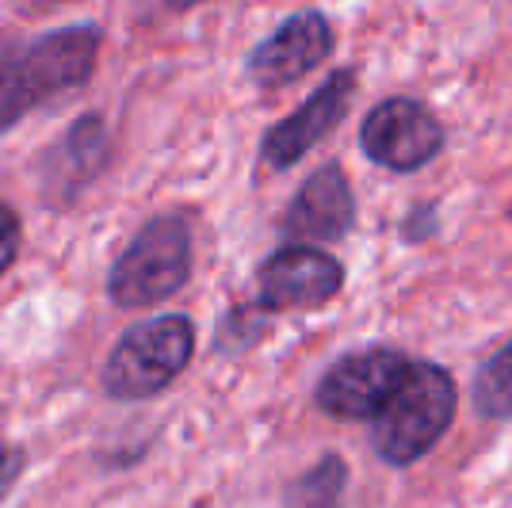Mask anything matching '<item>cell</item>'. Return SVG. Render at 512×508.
Returning <instances> with one entry per match:
<instances>
[{"label": "cell", "mask_w": 512, "mask_h": 508, "mask_svg": "<svg viewBox=\"0 0 512 508\" xmlns=\"http://www.w3.org/2000/svg\"><path fill=\"white\" fill-rule=\"evenodd\" d=\"M356 96V69H337L318 92H310L291 115L264 130L260 138V161L268 169H291L299 165L321 138H329L344 123L348 104Z\"/></svg>", "instance_id": "obj_8"}, {"label": "cell", "mask_w": 512, "mask_h": 508, "mask_svg": "<svg viewBox=\"0 0 512 508\" xmlns=\"http://www.w3.org/2000/svg\"><path fill=\"white\" fill-rule=\"evenodd\" d=\"M195 356V325L188 314H161V318L130 325L115 340L104 363V394L115 402H146L188 371Z\"/></svg>", "instance_id": "obj_4"}, {"label": "cell", "mask_w": 512, "mask_h": 508, "mask_svg": "<svg viewBox=\"0 0 512 508\" xmlns=\"http://www.w3.org/2000/svg\"><path fill=\"white\" fill-rule=\"evenodd\" d=\"M470 402L486 421H512V337L478 367L470 382Z\"/></svg>", "instance_id": "obj_11"}, {"label": "cell", "mask_w": 512, "mask_h": 508, "mask_svg": "<svg viewBox=\"0 0 512 508\" xmlns=\"http://www.w3.org/2000/svg\"><path fill=\"white\" fill-rule=\"evenodd\" d=\"M344 287V264L314 241H287L256 272V306L264 314L318 310Z\"/></svg>", "instance_id": "obj_7"}, {"label": "cell", "mask_w": 512, "mask_h": 508, "mask_svg": "<svg viewBox=\"0 0 512 508\" xmlns=\"http://www.w3.org/2000/svg\"><path fill=\"white\" fill-rule=\"evenodd\" d=\"M23 466H27V459H23V451L16 444H8L4 436H0V501L12 493V486L20 482Z\"/></svg>", "instance_id": "obj_16"}, {"label": "cell", "mask_w": 512, "mask_h": 508, "mask_svg": "<svg viewBox=\"0 0 512 508\" xmlns=\"http://www.w3.org/2000/svg\"><path fill=\"white\" fill-rule=\"evenodd\" d=\"M287 241H314V245H333L348 237L356 226V191L348 172L337 161H325L299 184L295 199L279 218Z\"/></svg>", "instance_id": "obj_10"}, {"label": "cell", "mask_w": 512, "mask_h": 508, "mask_svg": "<svg viewBox=\"0 0 512 508\" xmlns=\"http://www.w3.org/2000/svg\"><path fill=\"white\" fill-rule=\"evenodd\" d=\"M192 222L188 214H153L107 272V295L119 310H150L180 295L192 279Z\"/></svg>", "instance_id": "obj_3"}, {"label": "cell", "mask_w": 512, "mask_h": 508, "mask_svg": "<svg viewBox=\"0 0 512 508\" xmlns=\"http://www.w3.org/2000/svg\"><path fill=\"white\" fill-rule=\"evenodd\" d=\"M268 318H272V314H264L256 302L234 306L226 318L218 321L214 352H218V356H241V352H249L253 344H260V340L268 337Z\"/></svg>", "instance_id": "obj_12"}, {"label": "cell", "mask_w": 512, "mask_h": 508, "mask_svg": "<svg viewBox=\"0 0 512 508\" xmlns=\"http://www.w3.org/2000/svg\"><path fill=\"white\" fill-rule=\"evenodd\" d=\"M413 356L390 344H371L356 348L333 363L314 386V405L333 421H371L398 382L406 379Z\"/></svg>", "instance_id": "obj_6"}, {"label": "cell", "mask_w": 512, "mask_h": 508, "mask_svg": "<svg viewBox=\"0 0 512 508\" xmlns=\"http://www.w3.org/2000/svg\"><path fill=\"white\" fill-rule=\"evenodd\" d=\"M172 12H188V8H195V4H207V0H165Z\"/></svg>", "instance_id": "obj_17"}, {"label": "cell", "mask_w": 512, "mask_h": 508, "mask_svg": "<svg viewBox=\"0 0 512 508\" xmlns=\"http://www.w3.org/2000/svg\"><path fill=\"white\" fill-rule=\"evenodd\" d=\"M344 482H348V466L337 459V455H325L314 470H306L299 478V489L291 493L295 501H306V505H325V501H337L341 497Z\"/></svg>", "instance_id": "obj_13"}, {"label": "cell", "mask_w": 512, "mask_h": 508, "mask_svg": "<svg viewBox=\"0 0 512 508\" xmlns=\"http://www.w3.org/2000/svg\"><path fill=\"white\" fill-rule=\"evenodd\" d=\"M16 253H20V214L0 203V276L16 264Z\"/></svg>", "instance_id": "obj_15"}, {"label": "cell", "mask_w": 512, "mask_h": 508, "mask_svg": "<svg viewBox=\"0 0 512 508\" xmlns=\"http://www.w3.org/2000/svg\"><path fill=\"white\" fill-rule=\"evenodd\" d=\"M440 230V211H436V203H417L413 211L402 218V241H428L432 233Z\"/></svg>", "instance_id": "obj_14"}, {"label": "cell", "mask_w": 512, "mask_h": 508, "mask_svg": "<svg viewBox=\"0 0 512 508\" xmlns=\"http://www.w3.org/2000/svg\"><path fill=\"white\" fill-rule=\"evenodd\" d=\"M100 50L104 31L96 23L62 27L39 39H0V130L35 104L85 85L96 73Z\"/></svg>", "instance_id": "obj_1"}, {"label": "cell", "mask_w": 512, "mask_h": 508, "mask_svg": "<svg viewBox=\"0 0 512 508\" xmlns=\"http://www.w3.org/2000/svg\"><path fill=\"white\" fill-rule=\"evenodd\" d=\"M444 123L440 115L413 96H386L363 115L360 149L371 165L386 172H421L444 149Z\"/></svg>", "instance_id": "obj_5"}, {"label": "cell", "mask_w": 512, "mask_h": 508, "mask_svg": "<svg viewBox=\"0 0 512 508\" xmlns=\"http://www.w3.org/2000/svg\"><path fill=\"white\" fill-rule=\"evenodd\" d=\"M333 46H337V35H333L329 16L318 8H306V12L287 16L264 43H256L245 69H249L253 85L287 88L329 62Z\"/></svg>", "instance_id": "obj_9"}, {"label": "cell", "mask_w": 512, "mask_h": 508, "mask_svg": "<svg viewBox=\"0 0 512 508\" xmlns=\"http://www.w3.org/2000/svg\"><path fill=\"white\" fill-rule=\"evenodd\" d=\"M459 413V386L448 367L413 360L390 402L371 417V451L394 470L421 463L448 436Z\"/></svg>", "instance_id": "obj_2"}]
</instances>
